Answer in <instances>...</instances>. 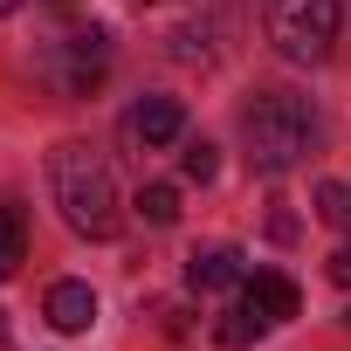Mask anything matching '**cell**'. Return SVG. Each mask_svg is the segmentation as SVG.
<instances>
[{
	"label": "cell",
	"instance_id": "1",
	"mask_svg": "<svg viewBox=\"0 0 351 351\" xmlns=\"http://www.w3.org/2000/svg\"><path fill=\"white\" fill-rule=\"evenodd\" d=\"M49 186H56V207H62V221L76 234H90V241H110L117 234V180H110L104 152L56 145L49 152Z\"/></svg>",
	"mask_w": 351,
	"mask_h": 351
},
{
	"label": "cell",
	"instance_id": "2",
	"mask_svg": "<svg viewBox=\"0 0 351 351\" xmlns=\"http://www.w3.org/2000/svg\"><path fill=\"white\" fill-rule=\"evenodd\" d=\"M241 138H248V165L255 172H289L317 152V117L296 90H262L241 110Z\"/></svg>",
	"mask_w": 351,
	"mask_h": 351
},
{
	"label": "cell",
	"instance_id": "3",
	"mask_svg": "<svg viewBox=\"0 0 351 351\" xmlns=\"http://www.w3.org/2000/svg\"><path fill=\"white\" fill-rule=\"evenodd\" d=\"M262 21H269L276 56H289V62H324L330 42H337L344 8H337V0H269Z\"/></svg>",
	"mask_w": 351,
	"mask_h": 351
},
{
	"label": "cell",
	"instance_id": "4",
	"mask_svg": "<svg viewBox=\"0 0 351 351\" xmlns=\"http://www.w3.org/2000/svg\"><path fill=\"white\" fill-rule=\"evenodd\" d=\"M42 69L56 76V90H62V97H90V83L110 69V35H104V28L69 35V42H62V56H42Z\"/></svg>",
	"mask_w": 351,
	"mask_h": 351
},
{
	"label": "cell",
	"instance_id": "5",
	"mask_svg": "<svg viewBox=\"0 0 351 351\" xmlns=\"http://www.w3.org/2000/svg\"><path fill=\"white\" fill-rule=\"evenodd\" d=\"M124 131L138 145H172V138L186 131V110H180V97H138L131 117H124Z\"/></svg>",
	"mask_w": 351,
	"mask_h": 351
},
{
	"label": "cell",
	"instance_id": "6",
	"mask_svg": "<svg viewBox=\"0 0 351 351\" xmlns=\"http://www.w3.org/2000/svg\"><path fill=\"white\" fill-rule=\"evenodd\" d=\"M241 310H255L262 324H282V317H296V282L276 269H255V276H241Z\"/></svg>",
	"mask_w": 351,
	"mask_h": 351
},
{
	"label": "cell",
	"instance_id": "7",
	"mask_svg": "<svg viewBox=\"0 0 351 351\" xmlns=\"http://www.w3.org/2000/svg\"><path fill=\"white\" fill-rule=\"evenodd\" d=\"M186 282H193V289H234V282H241V248H228V241H214V248H193V262H186Z\"/></svg>",
	"mask_w": 351,
	"mask_h": 351
},
{
	"label": "cell",
	"instance_id": "8",
	"mask_svg": "<svg viewBox=\"0 0 351 351\" xmlns=\"http://www.w3.org/2000/svg\"><path fill=\"white\" fill-rule=\"evenodd\" d=\"M90 317H97L90 282H56V289H49V324H56V330H90Z\"/></svg>",
	"mask_w": 351,
	"mask_h": 351
},
{
	"label": "cell",
	"instance_id": "9",
	"mask_svg": "<svg viewBox=\"0 0 351 351\" xmlns=\"http://www.w3.org/2000/svg\"><path fill=\"white\" fill-rule=\"evenodd\" d=\"M21 262H28V221L14 200H0V276H14Z\"/></svg>",
	"mask_w": 351,
	"mask_h": 351
},
{
	"label": "cell",
	"instance_id": "10",
	"mask_svg": "<svg viewBox=\"0 0 351 351\" xmlns=\"http://www.w3.org/2000/svg\"><path fill=\"white\" fill-rule=\"evenodd\" d=\"M138 214H145L152 228H172V221H180V186H165V180H152V186L138 193Z\"/></svg>",
	"mask_w": 351,
	"mask_h": 351
},
{
	"label": "cell",
	"instance_id": "11",
	"mask_svg": "<svg viewBox=\"0 0 351 351\" xmlns=\"http://www.w3.org/2000/svg\"><path fill=\"white\" fill-rule=\"evenodd\" d=\"M262 330H269V324H262V317H255V310H228V317H221V324H214V337H221V344H228V351H248V344H255V337H262Z\"/></svg>",
	"mask_w": 351,
	"mask_h": 351
},
{
	"label": "cell",
	"instance_id": "12",
	"mask_svg": "<svg viewBox=\"0 0 351 351\" xmlns=\"http://www.w3.org/2000/svg\"><path fill=\"white\" fill-rule=\"evenodd\" d=\"M180 165H186V180H200V186H207L214 172H221V152H214L207 138H186V152H180Z\"/></svg>",
	"mask_w": 351,
	"mask_h": 351
},
{
	"label": "cell",
	"instance_id": "13",
	"mask_svg": "<svg viewBox=\"0 0 351 351\" xmlns=\"http://www.w3.org/2000/svg\"><path fill=\"white\" fill-rule=\"evenodd\" d=\"M317 214L344 228V221H351V186H337V180H324V186H317Z\"/></svg>",
	"mask_w": 351,
	"mask_h": 351
},
{
	"label": "cell",
	"instance_id": "14",
	"mask_svg": "<svg viewBox=\"0 0 351 351\" xmlns=\"http://www.w3.org/2000/svg\"><path fill=\"white\" fill-rule=\"evenodd\" d=\"M330 282H337V289H351V241L330 255Z\"/></svg>",
	"mask_w": 351,
	"mask_h": 351
},
{
	"label": "cell",
	"instance_id": "15",
	"mask_svg": "<svg viewBox=\"0 0 351 351\" xmlns=\"http://www.w3.org/2000/svg\"><path fill=\"white\" fill-rule=\"evenodd\" d=\"M14 8H21V0H0V14H14Z\"/></svg>",
	"mask_w": 351,
	"mask_h": 351
},
{
	"label": "cell",
	"instance_id": "16",
	"mask_svg": "<svg viewBox=\"0 0 351 351\" xmlns=\"http://www.w3.org/2000/svg\"><path fill=\"white\" fill-rule=\"evenodd\" d=\"M0 344H8V310H0Z\"/></svg>",
	"mask_w": 351,
	"mask_h": 351
},
{
	"label": "cell",
	"instance_id": "17",
	"mask_svg": "<svg viewBox=\"0 0 351 351\" xmlns=\"http://www.w3.org/2000/svg\"><path fill=\"white\" fill-rule=\"evenodd\" d=\"M344 324H351V310H344Z\"/></svg>",
	"mask_w": 351,
	"mask_h": 351
}]
</instances>
